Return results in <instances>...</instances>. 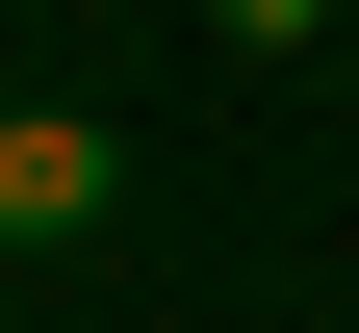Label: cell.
<instances>
[{
    "mask_svg": "<svg viewBox=\"0 0 359 333\" xmlns=\"http://www.w3.org/2000/svg\"><path fill=\"white\" fill-rule=\"evenodd\" d=\"M103 205H128V154H103V103H0V257H77Z\"/></svg>",
    "mask_w": 359,
    "mask_h": 333,
    "instance_id": "obj_1",
    "label": "cell"
},
{
    "mask_svg": "<svg viewBox=\"0 0 359 333\" xmlns=\"http://www.w3.org/2000/svg\"><path fill=\"white\" fill-rule=\"evenodd\" d=\"M205 26H231V52H308V26H334V0H205Z\"/></svg>",
    "mask_w": 359,
    "mask_h": 333,
    "instance_id": "obj_2",
    "label": "cell"
}]
</instances>
